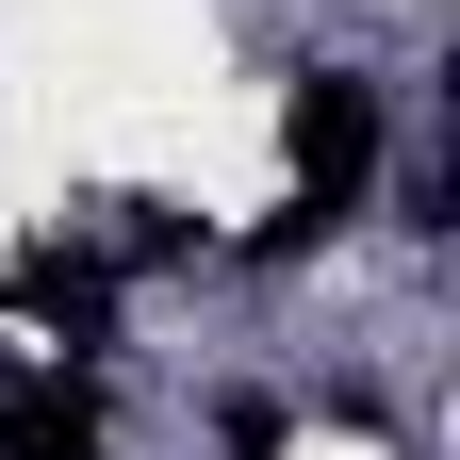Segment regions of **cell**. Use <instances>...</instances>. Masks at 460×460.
Listing matches in <instances>:
<instances>
[{
    "label": "cell",
    "instance_id": "1",
    "mask_svg": "<svg viewBox=\"0 0 460 460\" xmlns=\"http://www.w3.org/2000/svg\"><path fill=\"white\" fill-rule=\"evenodd\" d=\"M362 164H378V83L362 66H313L296 83V230L362 214ZM296 230H279V247H296Z\"/></svg>",
    "mask_w": 460,
    "mask_h": 460
},
{
    "label": "cell",
    "instance_id": "2",
    "mask_svg": "<svg viewBox=\"0 0 460 460\" xmlns=\"http://www.w3.org/2000/svg\"><path fill=\"white\" fill-rule=\"evenodd\" d=\"M0 460H115L83 394H0Z\"/></svg>",
    "mask_w": 460,
    "mask_h": 460
}]
</instances>
